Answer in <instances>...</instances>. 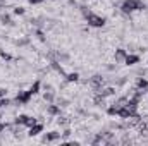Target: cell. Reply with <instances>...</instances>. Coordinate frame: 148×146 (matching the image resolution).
<instances>
[{
    "mask_svg": "<svg viewBox=\"0 0 148 146\" xmlns=\"http://www.w3.org/2000/svg\"><path fill=\"white\" fill-rule=\"evenodd\" d=\"M43 98H45V102H52V100H53V93H52V91H48V93H45V96H43Z\"/></svg>",
    "mask_w": 148,
    "mask_h": 146,
    "instance_id": "17",
    "label": "cell"
},
{
    "mask_svg": "<svg viewBox=\"0 0 148 146\" xmlns=\"http://www.w3.org/2000/svg\"><path fill=\"white\" fill-rule=\"evenodd\" d=\"M26 120H28V115H19V117L16 119V124H17V126H23V124H26Z\"/></svg>",
    "mask_w": 148,
    "mask_h": 146,
    "instance_id": "11",
    "label": "cell"
},
{
    "mask_svg": "<svg viewBox=\"0 0 148 146\" xmlns=\"http://www.w3.org/2000/svg\"><path fill=\"white\" fill-rule=\"evenodd\" d=\"M138 57L136 55H126V59H124V62L127 64V65H134V64H138Z\"/></svg>",
    "mask_w": 148,
    "mask_h": 146,
    "instance_id": "6",
    "label": "cell"
},
{
    "mask_svg": "<svg viewBox=\"0 0 148 146\" xmlns=\"http://www.w3.org/2000/svg\"><path fill=\"white\" fill-rule=\"evenodd\" d=\"M114 93H115V89H114V88H103V89L100 88V89H98V95H100V96H103V98H105V96H110V95H114Z\"/></svg>",
    "mask_w": 148,
    "mask_h": 146,
    "instance_id": "5",
    "label": "cell"
},
{
    "mask_svg": "<svg viewBox=\"0 0 148 146\" xmlns=\"http://www.w3.org/2000/svg\"><path fill=\"white\" fill-rule=\"evenodd\" d=\"M38 89H40V81H36V83H33V86L29 88V91H31V95H36Z\"/></svg>",
    "mask_w": 148,
    "mask_h": 146,
    "instance_id": "14",
    "label": "cell"
},
{
    "mask_svg": "<svg viewBox=\"0 0 148 146\" xmlns=\"http://www.w3.org/2000/svg\"><path fill=\"white\" fill-rule=\"evenodd\" d=\"M14 14L21 16V14H24V9H23V7H16V9H14Z\"/></svg>",
    "mask_w": 148,
    "mask_h": 146,
    "instance_id": "22",
    "label": "cell"
},
{
    "mask_svg": "<svg viewBox=\"0 0 148 146\" xmlns=\"http://www.w3.org/2000/svg\"><path fill=\"white\" fill-rule=\"evenodd\" d=\"M79 9H81V12H83V16H84V17H86V16H90V14H91V10H90V9H88V7H86V5H81V7H79Z\"/></svg>",
    "mask_w": 148,
    "mask_h": 146,
    "instance_id": "16",
    "label": "cell"
},
{
    "mask_svg": "<svg viewBox=\"0 0 148 146\" xmlns=\"http://www.w3.org/2000/svg\"><path fill=\"white\" fill-rule=\"evenodd\" d=\"M35 124H36V119L28 117V120H26V124H24V126H29V127H31V126H35Z\"/></svg>",
    "mask_w": 148,
    "mask_h": 146,
    "instance_id": "18",
    "label": "cell"
},
{
    "mask_svg": "<svg viewBox=\"0 0 148 146\" xmlns=\"http://www.w3.org/2000/svg\"><path fill=\"white\" fill-rule=\"evenodd\" d=\"M48 113H50V115H57V113H59V107H57V105H50V107H48Z\"/></svg>",
    "mask_w": 148,
    "mask_h": 146,
    "instance_id": "15",
    "label": "cell"
},
{
    "mask_svg": "<svg viewBox=\"0 0 148 146\" xmlns=\"http://www.w3.org/2000/svg\"><path fill=\"white\" fill-rule=\"evenodd\" d=\"M59 124H62V126H67V124H69V120L62 117V119H59Z\"/></svg>",
    "mask_w": 148,
    "mask_h": 146,
    "instance_id": "24",
    "label": "cell"
},
{
    "mask_svg": "<svg viewBox=\"0 0 148 146\" xmlns=\"http://www.w3.org/2000/svg\"><path fill=\"white\" fill-rule=\"evenodd\" d=\"M31 91L28 89V91H19L17 93V96H16V103L17 105H24V103H28L29 100H31Z\"/></svg>",
    "mask_w": 148,
    "mask_h": 146,
    "instance_id": "3",
    "label": "cell"
},
{
    "mask_svg": "<svg viewBox=\"0 0 148 146\" xmlns=\"http://www.w3.org/2000/svg\"><path fill=\"white\" fill-rule=\"evenodd\" d=\"M126 105H127V98H119V100L114 103V108L119 110V108H122V107H126Z\"/></svg>",
    "mask_w": 148,
    "mask_h": 146,
    "instance_id": "9",
    "label": "cell"
},
{
    "mask_svg": "<svg viewBox=\"0 0 148 146\" xmlns=\"http://www.w3.org/2000/svg\"><path fill=\"white\" fill-rule=\"evenodd\" d=\"M69 134H71V131H69V129H66V131H64V138H67Z\"/></svg>",
    "mask_w": 148,
    "mask_h": 146,
    "instance_id": "27",
    "label": "cell"
},
{
    "mask_svg": "<svg viewBox=\"0 0 148 146\" xmlns=\"http://www.w3.org/2000/svg\"><path fill=\"white\" fill-rule=\"evenodd\" d=\"M86 21H88V24L90 26H93V28H102L103 24H105V17H102V16H97V14H90V16H86Z\"/></svg>",
    "mask_w": 148,
    "mask_h": 146,
    "instance_id": "2",
    "label": "cell"
},
{
    "mask_svg": "<svg viewBox=\"0 0 148 146\" xmlns=\"http://www.w3.org/2000/svg\"><path fill=\"white\" fill-rule=\"evenodd\" d=\"M36 36L40 38L41 41H45V36H43V33H41V31H36Z\"/></svg>",
    "mask_w": 148,
    "mask_h": 146,
    "instance_id": "25",
    "label": "cell"
},
{
    "mask_svg": "<svg viewBox=\"0 0 148 146\" xmlns=\"http://www.w3.org/2000/svg\"><path fill=\"white\" fill-rule=\"evenodd\" d=\"M0 19H2V21H3L5 24H10V17H9L7 14H3V16H0Z\"/></svg>",
    "mask_w": 148,
    "mask_h": 146,
    "instance_id": "20",
    "label": "cell"
},
{
    "mask_svg": "<svg viewBox=\"0 0 148 146\" xmlns=\"http://www.w3.org/2000/svg\"><path fill=\"white\" fill-rule=\"evenodd\" d=\"M77 77H79V76H77L76 72H73V74H66V79H67L69 83H76V81H77Z\"/></svg>",
    "mask_w": 148,
    "mask_h": 146,
    "instance_id": "12",
    "label": "cell"
},
{
    "mask_svg": "<svg viewBox=\"0 0 148 146\" xmlns=\"http://www.w3.org/2000/svg\"><path fill=\"white\" fill-rule=\"evenodd\" d=\"M0 57H2V59H5V60H10V55H9V53H5L2 48H0Z\"/></svg>",
    "mask_w": 148,
    "mask_h": 146,
    "instance_id": "21",
    "label": "cell"
},
{
    "mask_svg": "<svg viewBox=\"0 0 148 146\" xmlns=\"http://www.w3.org/2000/svg\"><path fill=\"white\" fill-rule=\"evenodd\" d=\"M95 103H97V105H103V96H100V95H98V96L95 98Z\"/></svg>",
    "mask_w": 148,
    "mask_h": 146,
    "instance_id": "23",
    "label": "cell"
},
{
    "mask_svg": "<svg viewBox=\"0 0 148 146\" xmlns=\"http://www.w3.org/2000/svg\"><path fill=\"white\" fill-rule=\"evenodd\" d=\"M41 2H45V0H29V3H41Z\"/></svg>",
    "mask_w": 148,
    "mask_h": 146,
    "instance_id": "26",
    "label": "cell"
},
{
    "mask_svg": "<svg viewBox=\"0 0 148 146\" xmlns=\"http://www.w3.org/2000/svg\"><path fill=\"white\" fill-rule=\"evenodd\" d=\"M3 129H5V124H0V132H2Z\"/></svg>",
    "mask_w": 148,
    "mask_h": 146,
    "instance_id": "29",
    "label": "cell"
},
{
    "mask_svg": "<svg viewBox=\"0 0 148 146\" xmlns=\"http://www.w3.org/2000/svg\"><path fill=\"white\" fill-rule=\"evenodd\" d=\"M10 102L7 100V98H3V96H0V107H7Z\"/></svg>",
    "mask_w": 148,
    "mask_h": 146,
    "instance_id": "19",
    "label": "cell"
},
{
    "mask_svg": "<svg viewBox=\"0 0 148 146\" xmlns=\"http://www.w3.org/2000/svg\"><path fill=\"white\" fill-rule=\"evenodd\" d=\"M5 93H7V91H5V89H0V96H3V95H5Z\"/></svg>",
    "mask_w": 148,
    "mask_h": 146,
    "instance_id": "28",
    "label": "cell"
},
{
    "mask_svg": "<svg viewBox=\"0 0 148 146\" xmlns=\"http://www.w3.org/2000/svg\"><path fill=\"white\" fill-rule=\"evenodd\" d=\"M124 59H126V52L119 48V50L115 52V60H124Z\"/></svg>",
    "mask_w": 148,
    "mask_h": 146,
    "instance_id": "10",
    "label": "cell"
},
{
    "mask_svg": "<svg viewBox=\"0 0 148 146\" xmlns=\"http://www.w3.org/2000/svg\"><path fill=\"white\" fill-rule=\"evenodd\" d=\"M59 138H60L59 132H48V134H45L43 141H45V143H47V141H55V139H59Z\"/></svg>",
    "mask_w": 148,
    "mask_h": 146,
    "instance_id": "7",
    "label": "cell"
},
{
    "mask_svg": "<svg viewBox=\"0 0 148 146\" xmlns=\"http://www.w3.org/2000/svg\"><path fill=\"white\" fill-rule=\"evenodd\" d=\"M148 88V81L147 79H140L138 81V89H147Z\"/></svg>",
    "mask_w": 148,
    "mask_h": 146,
    "instance_id": "13",
    "label": "cell"
},
{
    "mask_svg": "<svg viewBox=\"0 0 148 146\" xmlns=\"http://www.w3.org/2000/svg\"><path fill=\"white\" fill-rule=\"evenodd\" d=\"M103 81H105V79H103V77H102L100 74H95V76H93V77L90 79V83H91V86H93V88H95L97 91H98V89H100V88L103 86Z\"/></svg>",
    "mask_w": 148,
    "mask_h": 146,
    "instance_id": "4",
    "label": "cell"
},
{
    "mask_svg": "<svg viewBox=\"0 0 148 146\" xmlns=\"http://www.w3.org/2000/svg\"><path fill=\"white\" fill-rule=\"evenodd\" d=\"M121 9H122L124 14H131L133 10H141V9H145V3H143L141 0H124L122 5H121Z\"/></svg>",
    "mask_w": 148,
    "mask_h": 146,
    "instance_id": "1",
    "label": "cell"
},
{
    "mask_svg": "<svg viewBox=\"0 0 148 146\" xmlns=\"http://www.w3.org/2000/svg\"><path fill=\"white\" fill-rule=\"evenodd\" d=\"M41 129H43V127H41L40 124H35V126H31V129H29V132H28V134H29V136H36V134L41 132Z\"/></svg>",
    "mask_w": 148,
    "mask_h": 146,
    "instance_id": "8",
    "label": "cell"
}]
</instances>
